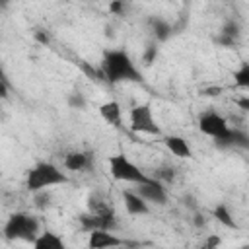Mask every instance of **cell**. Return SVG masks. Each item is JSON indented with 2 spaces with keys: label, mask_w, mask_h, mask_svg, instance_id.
<instances>
[{
  "label": "cell",
  "mask_w": 249,
  "mask_h": 249,
  "mask_svg": "<svg viewBox=\"0 0 249 249\" xmlns=\"http://www.w3.org/2000/svg\"><path fill=\"white\" fill-rule=\"evenodd\" d=\"M233 84L237 88H249V64L241 62V66L233 72Z\"/></svg>",
  "instance_id": "ffe728a7"
},
{
  "label": "cell",
  "mask_w": 249,
  "mask_h": 249,
  "mask_svg": "<svg viewBox=\"0 0 249 249\" xmlns=\"http://www.w3.org/2000/svg\"><path fill=\"white\" fill-rule=\"evenodd\" d=\"M154 179H158L160 183H163V185H167V183H171L173 179H175V167H171V165H160V167H156L154 169V173H150Z\"/></svg>",
  "instance_id": "d6986e66"
},
{
  "label": "cell",
  "mask_w": 249,
  "mask_h": 249,
  "mask_svg": "<svg viewBox=\"0 0 249 249\" xmlns=\"http://www.w3.org/2000/svg\"><path fill=\"white\" fill-rule=\"evenodd\" d=\"M80 228L84 230V231H93V230H107V231H113L115 228H117V218H115V214L107 208L105 212H99V214H95V212H86V214H82L80 218Z\"/></svg>",
  "instance_id": "52a82bcc"
},
{
  "label": "cell",
  "mask_w": 249,
  "mask_h": 249,
  "mask_svg": "<svg viewBox=\"0 0 249 249\" xmlns=\"http://www.w3.org/2000/svg\"><path fill=\"white\" fill-rule=\"evenodd\" d=\"M212 214H214V218L222 224V226H226V228H231V230H237L239 226H237V222H235V218H233V214L230 212V208H228V204H218V206H214V210H212Z\"/></svg>",
  "instance_id": "e0dca14e"
},
{
  "label": "cell",
  "mask_w": 249,
  "mask_h": 249,
  "mask_svg": "<svg viewBox=\"0 0 249 249\" xmlns=\"http://www.w3.org/2000/svg\"><path fill=\"white\" fill-rule=\"evenodd\" d=\"M101 74L109 84H142V72L123 49H107L101 56Z\"/></svg>",
  "instance_id": "6da1fadb"
},
{
  "label": "cell",
  "mask_w": 249,
  "mask_h": 249,
  "mask_svg": "<svg viewBox=\"0 0 249 249\" xmlns=\"http://www.w3.org/2000/svg\"><path fill=\"white\" fill-rule=\"evenodd\" d=\"M41 231V222L29 212H12L2 228V233L10 241H27L31 243Z\"/></svg>",
  "instance_id": "3957f363"
},
{
  "label": "cell",
  "mask_w": 249,
  "mask_h": 249,
  "mask_svg": "<svg viewBox=\"0 0 249 249\" xmlns=\"http://www.w3.org/2000/svg\"><path fill=\"white\" fill-rule=\"evenodd\" d=\"M128 126L132 132L138 134H150V136H163L156 117H154V109L150 103H140L134 105L128 113Z\"/></svg>",
  "instance_id": "5b68a950"
},
{
  "label": "cell",
  "mask_w": 249,
  "mask_h": 249,
  "mask_svg": "<svg viewBox=\"0 0 249 249\" xmlns=\"http://www.w3.org/2000/svg\"><path fill=\"white\" fill-rule=\"evenodd\" d=\"M148 25H150V31H152V37L156 43H165L173 35V25L161 16H150Z\"/></svg>",
  "instance_id": "4fadbf2b"
},
{
  "label": "cell",
  "mask_w": 249,
  "mask_h": 249,
  "mask_svg": "<svg viewBox=\"0 0 249 249\" xmlns=\"http://www.w3.org/2000/svg\"><path fill=\"white\" fill-rule=\"evenodd\" d=\"M99 115L105 123H109L111 126H121V121H123V109H121V103L111 99V101H105L99 105Z\"/></svg>",
  "instance_id": "2e32d148"
},
{
  "label": "cell",
  "mask_w": 249,
  "mask_h": 249,
  "mask_svg": "<svg viewBox=\"0 0 249 249\" xmlns=\"http://www.w3.org/2000/svg\"><path fill=\"white\" fill-rule=\"evenodd\" d=\"M193 222H195V226H196V228H202V226L206 224V220H204V216H202V214H198V212L195 214V220H193Z\"/></svg>",
  "instance_id": "d4e9b609"
},
{
  "label": "cell",
  "mask_w": 249,
  "mask_h": 249,
  "mask_svg": "<svg viewBox=\"0 0 249 249\" xmlns=\"http://www.w3.org/2000/svg\"><path fill=\"white\" fill-rule=\"evenodd\" d=\"M123 202H124V210L130 216H146V214H150V204L136 191H124L123 193Z\"/></svg>",
  "instance_id": "7c38bea8"
},
{
  "label": "cell",
  "mask_w": 249,
  "mask_h": 249,
  "mask_svg": "<svg viewBox=\"0 0 249 249\" xmlns=\"http://www.w3.org/2000/svg\"><path fill=\"white\" fill-rule=\"evenodd\" d=\"M198 130L206 136H210L212 140H218L222 136H226V132L230 130V123L226 121V117H222L218 111H204L198 117Z\"/></svg>",
  "instance_id": "8992f818"
},
{
  "label": "cell",
  "mask_w": 249,
  "mask_h": 249,
  "mask_svg": "<svg viewBox=\"0 0 249 249\" xmlns=\"http://www.w3.org/2000/svg\"><path fill=\"white\" fill-rule=\"evenodd\" d=\"M66 105H68L70 109H74V111H84V109L88 107V97H86L80 89H74V91L68 93Z\"/></svg>",
  "instance_id": "ac0fdd59"
},
{
  "label": "cell",
  "mask_w": 249,
  "mask_h": 249,
  "mask_svg": "<svg viewBox=\"0 0 249 249\" xmlns=\"http://www.w3.org/2000/svg\"><path fill=\"white\" fill-rule=\"evenodd\" d=\"M214 144L220 150H237V148L245 150V148H249V134L243 128H237V126L231 128L230 126V130L226 132V136L214 140Z\"/></svg>",
  "instance_id": "9c48e42d"
},
{
  "label": "cell",
  "mask_w": 249,
  "mask_h": 249,
  "mask_svg": "<svg viewBox=\"0 0 249 249\" xmlns=\"http://www.w3.org/2000/svg\"><path fill=\"white\" fill-rule=\"evenodd\" d=\"M0 78L6 80V72H4V66H2V60H0Z\"/></svg>",
  "instance_id": "4316f807"
},
{
  "label": "cell",
  "mask_w": 249,
  "mask_h": 249,
  "mask_svg": "<svg viewBox=\"0 0 249 249\" xmlns=\"http://www.w3.org/2000/svg\"><path fill=\"white\" fill-rule=\"evenodd\" d=\"M109 10L113 14H124V0H113L111 6H109Z\"/></svg>",
  "instance_id": "603a6c76"
},
{
  "label": "cell",
  "mask_w": 249,
  "mask_h": 249,
  "mask_svg": "<svg viewBox=\"0 0 249 249\" xmlns=\"http://www.w3.org/2000/svg\"><path fill=\"white\" fill-rule=\"evenodd\" d=\"M31 245H33L35 249H64V247H66L64 239H62L58 233L51 231V230L39 231V235L31 241Z\"/></svg>",
  "instance_id": "9a60e30c"
},
{
  "label": "cell",
  "mask_w": 249,
  "mask_h": 249,
  "mask_svg": "<svg viewBox=\"0 0 249 249\" xmlns=\"http://www.w3.org/2000/svg\"><path fill=\"white\" fill-rule=\"evenodd\" d=\"M66 183H70L68 175L53 161H39L33 167H29L25 173V189L29 193L49 191L51 187L66 185Z\"/></svg>",
  "instance_id": "7a4b0ae2"
},
{
  "label": "cell",
  "mask_w": 249,
  "mask_h": 249,
  "mask_svg": "<svg viewBox=\"0 0 249 249\" xmlns=\"http://www.w3.org/2000/svg\"><path fill=\"white\" fill-rule=\"evenodd\" d=\"M163 144H165V148L173 154V156H177V158H193V148H191V144L187 142V138H183V136H179V134H167V136H163Z\"/></svg>",
  "instance_id": "5bb4252c"
},
{
  "label": "cell",
  "mask_w": 249,
  "mask_h": 249,
  "mask_svg": "<svg viewBox=\"0 0 249 249\" xmlns=\"http://www.w3.org/2000/svg\"><path fill=\"white\" fill-rule=\"evenodd\" d=\"M107 165H109V173L115 181H123V183H132V185H138V183H144L148 181L152 175L150 173H144L130 158H126L124 154H113L109 156L107 160Z\"/></svg>",
  "instance_id": "277c9868"
},
{
  "label": "cell",
  "mask_w": 249,
  "mask_h": 249,
  "mask_svg": "<svg viewBox=\"0 0 249 249\" xmlns=\"http://www.w3.org/2000/svg\"><path fill=\"white\" fill-rule=\"evenodd\" d=\"M10 8V0H0V12H6Z\"/></svg>",
  "instance_id": "484cf974"
},
{
  "label": "cell",
  "mask_w": 249,
  "mask_h": 249,
  "mask_svg": "<svg viewBox=\"0 0 249 249\" xmlns=\"http://www.w3.org/2000/svg\"><path fill=\"white\" fill-rule=\"evenodd\" d=\"M134 191L148 202V204H158V206H163L167 202V189L163 183H160L158 179L150 177L148 181L144 183H138L134 187Z\"/></svg>",
  "instance_id": "ba28073f"
},
{
  "label": "cell",
  "mask_w": 249,
  "mask_h": 249,
  "mask_svg": "<svg viewBox=\"0 0 249 249\" xmlns=\"http://www.w3.org/2000/svg\"><path fill=\"white\" fill-rule=\"evenodd\" d=\"M80 2H91V0H80Z\"/></svg>",
  "instance_id": "83f0119b"
},
{
  "label": "cell",
  "mask_w": 249,
  "mask_h": 249,
  "mask_svg": "<svg viewBox=\"0 0 249 249\" xmlns=\"http://www.w3.org/2000/svg\"><path fill=\"white\" fill-rule=\"evenodd\" d=\"M10 95V86H8V80L0 78V99H8Z\"/></svg>",
  "instance_id": "cb8c5ba5"
},
{
  "label": "cell",
  "mask_w": 249,
  "mask_h": 249,
  "mask_svg": "<svg viewBox=\"0 0 249 249\" xmlns=\"http://www.w3.org/2000/svg\"><path fill=\"white\" fill-rule=\"evenodd\" d=\"M156 56H158V47L152 43V45H148L146 47V51H144V56H142V60H144V64L146 66H150L154 60H156Z\"/></svg>",
  "instance_id": "7402d4cb"
},
{
  "label": "cell",
  "mask_w": 249,
  "mask_h": 249,
  "mask_svg": "<svg viewBox=\"0 0 249 249\" xmlns=\"http://www.w3.org/2000/svg\"><path fill=\"white\" fill-rule=\"evenodd\" d=\"M121 245H128V241L123 237H117L113 231H107V230L89 231V237H88L89 249H107V247H121Z\"/></svg>",
  "instance_id": "30bf717a"
},
{
  "label": "cell",
  "mask_w": 249,
  "mask_h": 249,
  "mask_svg": "<svg viewBox=\"0 0 249 249\" xmlns=\"http://www.w3.org/2000/svg\"><path fill=\"white\" fill-rule=\"evenodd\" d=\"M64 169L68 171H86L93 165V156L89 152H84V150H76V152H68L64 156V161H62Z\"/></svg>",
  "instance_id": "8fae6325"
},
{
  "label": "cell",
  "mask_w": 249,
  "mask_h": 249,
  "mask_svg": "<svg viewBox=\"0 0 249 249\" xmlns=\"http://www.w3.org/2000/svg\"><path fill=\"white\" fill-rule=\"evenodd\" d=\"M220 33H222V35H228V37H231V39H235V41H239V37H241V25H239L237 19H228V21L222 25Z\"/></svg>",
  "instance_id": "44dd1931"
}]
</instances>
